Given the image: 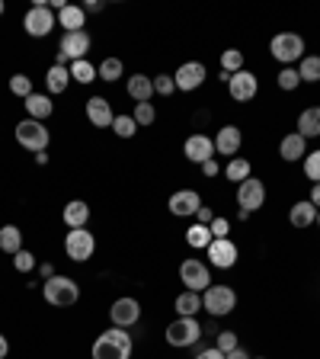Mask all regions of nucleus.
I'll use <instances>...</instances> for the list:
<instances>
[{"mask_svg": "<svg viewBox=\"0 0 320 359\" xmlns=\"http://www.w3.org/2000/svg\"><path fill=\"white\" fill-rule=\"evenodd\" d=\"M134 340L125 334V327H109L106 334L97 337L93 344V359H132Z\"/></svg>", "mask_w": 320, "mask_h": 359, "instance_id": "nucleus-1", "label": "nucleus"}, {"mask_svg": "<svg viewBox=\"0 0 320 359\" xmlns=\"http://www.w3.org/2000/svg\"><path fill=\"white\" fill-rule=\"evenodd\" d=\"M45 302L55 308H71L77 299H81V285L74 283L71 276H52L45 279Z\"/></svg>", "mask_w": 320, "mask_h": 359, "instance_id": "nucleus-2", "label": "nucleus"}, {"mask_svg": "<svg viewBox=\"0 0 320 359\" xmlns=\"http://www.w3.org/2000/svg\"><path fill=\"white\" fill-rule=\"evenodd\" d=\"M202 308L211 314V318H224L237 308V292L231 285H209L202 292Z\"/></svg>", "mask_w": 320, "mask_h": 359, "instance_id": "nucleus-3", "label": "nucleus"}, {"mask_svg": "<svg viewBox=\"0 0 320 359\" xmlns=\"http://www.w3.org/2000/svg\"><path fill=\"white\" fill-rule=\"evenodd\" d=\"M269 52H272L276 61H282L285 67H291V61L305 58V39H301L298 32H279V36L272 39V45H269Z\"/></svg>", "mask_w": 320, "mask_h": 359, "instance_id": "nucleus-4", "label": "nucleus"}, {"mask_svg": "<svg viewBox=\"0 0 320 359\" xmlns=\"http://www.w3.org/2000/svg\"><path fill=\"white\" fill-rule=\"evenodd\" d=\"M48 138H52V135H48V128H45L39 119H22L20 126H16V142H20L26 151H32V154L48 148Z\"/></svg>", "mask_w": 320, "mask_h": 359, "instance_id": "nucleus-5", "label": "nucleus"}, {"mask_svg": "<svg viewBox=\"0 0 320 359\" xmlns=\"http://www.w3.org/2000/svg\"><path fill=\"white\" fill-rule=\"evenodd\" d=\"M64 250L74 263H87L90 257H93V250H97V238H93L87 228H71L64 238Z\"/></svg>", "mask_w": 320, "mask_h": 359, "instance_id": "nucleus-6", "label": "nucleus"}, {"mask_svg": "<svg viewBox=\"0 0 320 359\" xmlns=\"http://www.w3.org/2000/svg\"><path fill=\"white\" fill-rule=\"evenodd\" d=\"M199 337H202V324L195 318H176L167 327V344L170 346H193L199 344Z\"/></svg>", "mask_w": 320, "mask_h": 359, "instance_id": "nucleus-7", "label": "nucleus"}, {"mask_svg": "<svg viewBox=\"0 0 320 359\" xmlns=\"http://www.w3.org/2000/svg\"><path fill=\"white\" fill-rule=\"evenodd\" d=\"M179 279H183V285H186L189 292H205L211 285L209 266H205L202 260H195V257L183 260V266H179Z\"/></svg>", "mask_w": 320, "mask_h": 359, "instance_id": "nucleus-8", "label": "nucleus"}, {"mask_svg": "<svg viewBox=\"0 0 320 359\" xmlns=\"http://www.w3.org/2000/svg\"><path fill=\"white\" fill-rule=\"evenodd\" d=\"M22 29L29 32L32 39H45L48 32L55 29V13H52V7H45V4H36V7L26 13V20H22Z\"/></svg>", "mask_w": 320, "mask_h": 359, "instance_id": "nucleus-9", "label": "nucleus"}, {"mask_svg": "<svg viewBox=\"0 0 320 359\" xmlns=\"http://www.w3.org/2000/svg\"><path fill=\"white\" fill-rule=\"evenodd\" d=\"M237 202H240V209H246V212L263 209V202H266V183L246 177L244 183H237Z\"/></svg>", "mask_w": 320, "mask_h": 359, "instance_id": "nucleus-10", "label": "nucleus"}, {"mask_svg": "<svg viewBox=\"0 0 320 359\" xmlns=\"http://www.w3.org/2000/svg\"><path fill=\"white\" fill-rule=\"evenodd\" d=\"M205 250H209L211 266H218V269H231L237 263V244L231 238H215Z\"/></svg>", "mask_w": 320, "mask_h": 359, "instance_id": "nucleus-11", "label": "nucleus"}, {"mask_svg": "<svg viewBox=\"0 0 320 359\" xmlns=\"http://www.w3.org/2000/svg\"><path fill=\"white\" fill-rule=\"evenodd\" d=\"M228 90H231V97L237 100V103H246V100L256 97V90H260V81H256L253 71H237V74H231V81H228Z\"/></svg>", "mask_w": 320, "mask_h": 359, "instance_id": "nucleus-12", "label": "nucleus"}, {"mask_svg": "<svg viewBox=\"0 0 320 359\" xmlns=\"http://www.w3.org/2000/svg\"><path fill=\"white\" fill-rule=\"evenodd\" d=\"M173 81H176V90H199L202 83H205V65L202 61H186V65L176 67V74H173Z\"/></svg>", "mask_w": 320, "mask_h": 359, "instance_id": "nucleus-13", "label": "nucleus"}, {"mask_svg": "<svg viewBox=\"0 0 320 359\" xmlns=\"http://www.w3.org/2000/svg\"><path fill=\"white\" fill-rule=\"evenodd\" d=\"M183 154L193 164H205V161L215 157V142H211L209 135H189L186 144H183Z\"/></svg>", "mask_w": 320, "mask_h": 359, "instance_id": "nucleus-14", "label": "nucleus"}, {"mask_svg": "<svg viewBox=\"0 0 320 359\" xmlns=\"http://www.w3.org/2000/svg\"><path fill=\"white\" fill-rule=\"evenodd\" d=\"M109 318H112V327H132L141 318V305H138V299H119L109 308Z\"/></svg>", "mask_w": 320, "mask_h": 359, "instance_id": "nucleus-15", "label": "nucleus"}, {"mask_svg": "<svg viewBox=\"0 0 320 359\" xmlns=\"http://www.w3.org/2000/svg\"><path fill=\"white\" fill-rule=\"evenodd\" d=\"M170 212L173 215H179V218H189V215H195V212L202 209V196L195 193V189H179V193H173L170 196Z\"/></svg>", "mask_w": 320, "mask_h": 359, "instance_id": "nucleus-16", "label": "nucleus"}, {"mask_svg": "<svg viewBox=\"0 0 320 359\" xmlns=\"http://www.w3.org/2000/svg\"><path fill=\"white\" fill-rule=\"evenodd\" d=\"M87 52H90V32L87 29L83 32H64V36H61V55H67L71 61L87 58Z\"/></svg>", "mask_w": 320, "mask_h": 359, "instance_id": "nucleus-17", "label": "nucleus"}, {"mask_svg": "<svg viewBox=\"0 0 320 359\" xmlns=\"http://www.w3.org/2000/svg\"><path fill=\"white\" fill-rule=\"evenodd\" d=\"M87 119L93 122L97 128H112V119H116V112H112L109 100H106V97H90V100H87Z\"/></svg>", "mask_w": 320, "mask_h": 359, "instance_id": "nucleus-18", "label": "nucleus"}, {"mask_svg": "<svg viewBox=\"0 0 320 359\" xmlns=\"http://www.w3.org/2000/svg\"><path fill=\"white\" fill-rule=\"evenodd\" d=\"M240 144H244V135L237 126H221L215 135V154H237Z\"/></svg>", "mask_w": 320, "mask_h": 359, "instance_id": "nucleus-19", "label": "nucleus"}, {"mask_svg": "<svg viewBox=\"0 0 320 359\" xmlns=\"http://www.w3.org/2000/svg\"><path fill=\"white\" fill-rule=\"evenodd\" d=\"M288 222L295 224V228H311V224L317 222V205H314L311 199L295 202V205H291V212H288Z\"/></svg>", "mask_w": 320, "mask_h": 359, "instance_id": "nucleus-20", "label": "nucleus"}, {"mask_svg": "<svg viewBox=\"0 0 320 359\" xmlns=\"http://www.w3.org/2000/svg\"><path fill=\"white\" fill-rule=\"evenodd\" d=\"M64 224L67 228H87V222H90V205L83 199H71L64 205Z\"/></svg>", "mask_w": 320, "mask_h": 359, "instance_id": "nucleus-21", "label": "nucleus"}, {"mask_svg": "<svg viewBox=\"0 0 320 359\" xmlns=\"http://www.w3.org/2000/svg\"><path fill=\"white\" fill-rule=\"evenodd\" d=\"M128 97H132L134 103H151V97H154V81H151L148 74H132L128 77Z\"/></svg>", "mask_w": 320, "mask_h": 359, "instance_id": "nucleus-22", "label": "nucleus"}, {"mask_svg": "<svg viewBox=\"0 0 320 359\" xmlns=\"http://www.w3.org/2000/svg\"><path fill=\"white\" fill-rule=\"evenodd\" d=\"M58 26H64V32H83V26H87V13H83V7L67 4V7L58 13Z\"/></svg>", "mask_w": 320, "mask_h": 359, "instance_id": "nucleus-23", "label": "nucleus"}, {"mask_svg": "<svg viewBox=\"0 0 320 359\" xmlns=\"http://www.w3.org/2000/svg\"><path fill=\"white\" fill-rule=\"evenodd\" d=\"M279 154H282L285 161H305L307 142L301 138L298 132H291V135H285V138H282V144H279Z\"/></svg>", "mask_w": 320, "mask_h": 359, "instance_id": "nucleus-24", "label": "nucleus"}, {"mask_svg": "<svg viewBox=\"0 0 320 359\" xmlns=\"http://www.w3.org/2000/svg\"><path fill=\"white\" fill-rule=\"evenodd\" d=\"M26 112H29V119H48V116H52L55 112V106H52V100L45 97V93H29V97H26Z\"/></svg>", "mask_w": 320, "mask_h": 359, "instance_id": "nucleus-25", "label": "nucleus"}, {"mask_svg": "<svg viewBox=\"0 0 320 359\" xmlns=\"http://www.w3.org/2000/svg\"><path fill=\"white\" fill-rule=\"evenodd\" d=\"M298 135L301 138H314V135H320V106H311V109H305L298 116Z\"/></svg>", "mask_w": 320, "mask_h": 359, "instance_id": "nucleus-26", "label": "nucleus"}, {"mask_svg": "<svg viewBox=\"0 0 320 359\" xmlns=\"http://www.w3.org/2000/svg\"><path fill=\"white\" fill-rule=\"evenodd\" d=\"M0 250L4 254H20L22 250V231L16 224H4L0 228Z\"/></svg>", "mask_w": 320, "mask_h": 359, "instance_id": "nucleus-27", "label": "nucleus"}, {"mask_svg": "<svg viewBox=\"0 0 320 359\" xmlns=\"http://www.w3.org/2000/svg\"><path fill=\"white\" fill-rule=\"evenodd\" d=\"M45 83H48V93H64L67 83H71V71L61 65H52L48 74H45Z\"/></svg>", "mask_w": 320, "mask_h": 359, "instance_id": "nucleus-28", "label": "nucleus"}, {"mask_svg": "<svg viewBox=\"0 0 320 359\" xmlns=\"http://www.w3.org/2000/svg\"><path fill=\"white\" fill-rule=\"evenodd\" d=\"M211 241H215V238H211V228H209V224H199V222H195L193 228L186 231V244L193 247V250H202V247H209Z\"/></svg>", "mask_w": 320, "mask_h": 359, "instance_id": "nucleus-29", "label": "nucleus"}, {"mask_svg": "<svg viewBox=\"0 0 320 359\" xmlns=\"http://www.w3.org/2000/svg\"><path fill=\"white\" fill-rule=\"evenodd\" d=\"M202 308V295L199 292H183L176 299V311H179V318H195V311Z\"/></svg>", "mask_w": 320, "mask_h": 359, "instance_id": "nucleus-30", "label": "nucleus"}, {"mask_svg": "<svg viewBox=\"0 0 320 359\" xmlns=\"http://www.w3.org/2000/svg\"><path fill=\"white\" fill-rule=\"evenodd\" d=\"M71 81H77V83H93L97 81V67L90 65L87 58H81V61H71Z\"/></svg>", "mask_w": 320, "mask_h": 359, "instance_id": "nucleus-31", "label": "nucleus"}, {"mask_svg": "<svg viewBox=\"0 0 320 359\" xmlns=\"http://www.w3.org/2000/svg\"><path fill=\"white\" fill-rule=\"evenodd\" d=\"M250 173H253V167H250V161H244V157H231V164L224 167V177L234 180V183H244Z\"/></svg>", "mask_w": 320, "mask_h": 359, "instance_id": "nucleus-32", "label": "nucleus"}, {"mask_svg": "<svg viewBox=\"0 0 320 359\" xmlns=\"http://www.w3.org/2000/svg\"><path fill=\"white\" fill-rule=\"evenodd\" d=\"M298 77H301V81H307V83H317L320 81V58H317V55H305V58H301Z\"/></svg>", "mask_w": 320, "mask_h": 359, "instance_id": "nucleus-33", "label": "nucleus"}, {"mask_svg": "<svg viewBox=\"0 0 320 359\" xmlns=\"http://www.w3.org/2000/svg\"><path fill=\"white\" fill-rule=\"evenodd\" d=\"M221 71L224 74H237V71H244V52H240V48H228V52L221 55Z\"/></svg>", "mask_w": 320, "mask_h": 359, "instance_id": "nucleus-34", "label": "nucleus"}, {"mask_svg": "<svg viewBox=\"0 0 320 359\" xmlns=\"http://www.w3.org/2000/svg\"><path fill=\"white\" fill-rule=\"evenodd\" d=\"M122 71H125V65H122L119 58H106L103 65L97 67V77H103V81L112 83V81H119V77H122Z\"/></svg>", "mask_w": 320, "mask_h": 359, "instance_id": "nucleus-35", "label": "nucleus"}, {"mask_svg": "<svg viewBox=\"0 0 320 359\" xmlns=\"http://www.w3.org/2000/svg\"><path fill=\"white\" fill-rule=\"evenodd\" d=\"M112 132L119 135V138H132L138 132V122H134V116H116L112 119Z\"/></svg>", "mask_w": 320, "mask_h": 359, "instance_id": "nucleus-36", "label": "nucleus"}, {"mask_svg": "<svg viewBox=\"0 0 320 359\" xmlns=\"http://www.w3.org/2000/svg\"><path fill=\"white\" fill-rule=\"evenodd\" d=\"M305 177L311 180V183H320V148L305 154Z\"/></svg>", "mask_w": 320, "mask_h": 359, "instance_id": "nucleus-37", "label": "nucleus"}, {"mask_svg": "<svg viewBox=\"0 0 320 359\" xmlns=\"http://www.w3.org/2000/svg\"><path fill=\"white\" fill-rule=\"evenodd\" d=\"M10 93H13V97H22V100H26V97L32 93V81H29L26 74H13V77H10Z\"/></svg>", "mask_w": 320, "mask_h": 359, "instance_id": "nucleus-38", "label": "nucleus"}, {"mask_svg": "<svg viewBox=\"0 0 320 359\" xmlns=\"http://www.w3.org/2000/svg\"><path fill=\"white\" fill-rule=\"evenodd\" d=\"M298 83H301V77H298V67H282L279 71V87L282 90H298Z\"/></svg>", "mask_w": 320, "mask_h": 359, "instance_id": "nucleus-39", "label": "nucleus"}, {"mask_svg": "<svg viewBox=\"0 0 320 359\" xmlns=\"http://www.w3.org/2000/svg\"><path fill=\"white\" fill-rule=\"evenodd\" d=\"M154 119H157L154 106L151 103H134V122H138V126H151Z\"/></svg>", "mask_w": 320, "mask_h": 359, "instance_id": "nucleus-40", "label": "nucleus"}, {"mask_svg": "<svg viewBox=\"0 0 320 359\" xmlns=\"http://www.w3.org/2000/svg\"><path fill=\"white\" fill-rule=\"evenodd\" d=\"M173 90H176V81H173V74H157L154 77V93H160V97H170Z\"/></svg>", "mask_w": 320, "mask_h": 359, "instance_id": "nucleus-41", "label": "nucleus"}, {"mask_svg": "<svg viewBox=\"0 0 320 359\" xmlns=\"http://www.w3.org/2000/svg\"><path fill=\"white\" fill-rule=\"evenodd\" d=\"M13 266L20 269V273H32V269H36V257H32V250H20V254H13Z\"/></svg>", "mask_w": 320, "mask_h": 359, "instance_id": "nucleus-42", "label": "nucleus"}, {"mask_svg": "<svg viewBox=\"0 0 320 359\" xmlns=\"http://www.w3.org/2000/svg\"><path fill=\"white\" fill-rule=\"evenodd\" d=\"M218 350L221 353H231V350H237V334H234V330H221V334H218Z\"/></svg>", "mask_w": 320, "mask_h": 359, "instance_id": "nucleus-43", "label": "nucleus"}, {"mask_svg": "<svg viewBox=\"0 0 320 359\" xmlns=\"http://www.w3.org/2000/svg\"><path fill=\"white\" fill-rule=\"evenodd\" d=\"M209 228H211V238H228V234H231V222L221 215H215V222H211Z\"/></svg>", "mask_w": 320, "mask_h": 359, "instance_id": "nucleus-44", "label": "nucleus"}, {"mask_svg": "<svg viewBox=\"0 0 320 359\" xmlns=\"http://www.w3.org/2000/svg\"><path fill=\"white\" fill-rule=\"evenodd\" d=\"M195 218H199V224H211V222H215V215H211L209 205H202V209L195 212Z\"/></svg>", "mask_w": 320, "mask_h": 359, "instance_id": "nucleus-45", "label": "nucleus"}, {"mask_svg": "<svg viewBox=\"0 0 320 359\" xmlns=\"http://www.w3.org/2000/svg\"><path fill=\"white\" fill-rule=\"evenodd\" d=\"M218 170H221V167L215 164V157H211V161H205V164H202V173H205V177H218Z\"/></svg>", "mask_w": 320, "mask_h": 359, "instance_id": "nucleus-46", "label": "nucleus"}, {"mask_svg": "<svg viewBox=\"0 0 320 359\" xmlns=\"http://www.w3.org/2000/svg\"><path fill=\"white\" fill-rule=\"evenodd\" d=\"M195 359H224V353L218 350V346H209V350H202Z\"/></svg>", "mask_w": 320, "mask_h": 359, "instance_id": "nucleus-47", "label": "nucleus"}, {"mask_svg": "<svg viewBox=\"0 0 320 359\" xmlns=\"http://www.w3.org/2000/svg\"><path fill=\"white\" fill-rule=\"evenodd\" d=\"M224 359H253L250 353L244 350V346H237V350H231V353H224Z\"/></svg>", "mask_w": 320, "mask_h": 359, "instance_id": "nucleus-48", "label": "nucleus"}, {"mask_svg": "<svg viewBox=\"0 0 320 359\" xmlns=\"http://www.w3.org/2000/svg\"><path fill=\"white\" fill-rule=\"evenodd\" d=\"M39 276H42V279H52L55 276V266H52V263H42V266H39Z\"/></svg>", "mask_w": 320, "mask_h": 359, "instance_id": "nucleus-49", "label": "nucleus"}, {"mask_svg": "<svg viewBox=\"0 0 320 359\" xmlns=\"http://www.w3.org/2000/svg\"><path fill=\"white\" fill-rule=\"evenodd\" d=\"M103 10V4H97V0H90V4H83V13H99Z\"/></svg>", "mask_w": 320, "mask_h": 359, "instance_id": "nucleus-50", "label": "nucleus"}, {"mask_svg": "<svg viewBox=\"0 0 320 359\" xmlns=\"http://www.w3.org/2000/svg\"><path fill=\"white\" fill-rule=\"evenodd\" d=\"M311 202L320 209V183H314V187H311Z\"/></svg>", "mask_w": 320, "mask_h": 359, "instance_id": "nucleus-51", "label": "nucleus"}, {"mask_svg": "<svg viewBox=\"0 0 320 359\" xmlns=\"http://www.w3.org/2000/svg\"><path fill=\"white\" fill-rule=\"evenodd\" d=\"M7 353H10V344H7V337L0 334V359H7Z\"/></svg>", "mask_w": 320, "mask_h": 359, "instance_id": "nucleus-52", "label": "nucleus"}, {"mask_svg": "<svg viewBox=\"0 0 320 359\" xmlns=\"http://www.w3.org/2000/svg\"><path fill=\"white\" fill-rule=\"evenodd\" d=\"M0 13H4V0H0Z\"/></svg>", "mask_w": 320, "mask_h": 359, "instance_id": "nucleus-53", "label": "nucleus"}, {"mask_svg": "<svg viewBox=\"0 0 320 359\" xmlns=\"http://www.w3.org/2000/svg\"><path fill=\"white\" fill-rule=\"evenodd\" d=\"M317 224H320V209H317Z\"/></svg>", "mask_w": 320, "mask_h": 359, "instance_id": "nucleus-54", "label": "nucleus"}, {"mask_svg": "<svg viewBox=\"0 0 320 359\" xmlns=\"http://www.w3.org/2000/svg\"><path fill=\"white\" fill-rule=\"evenodd\" d=\"M253 359H266V356H253Z\"/></svg>", "mask_w": 320, "mask_h": 359, "instance_id": "nucleus-55", "label": "nucleus"}]
</instances>
